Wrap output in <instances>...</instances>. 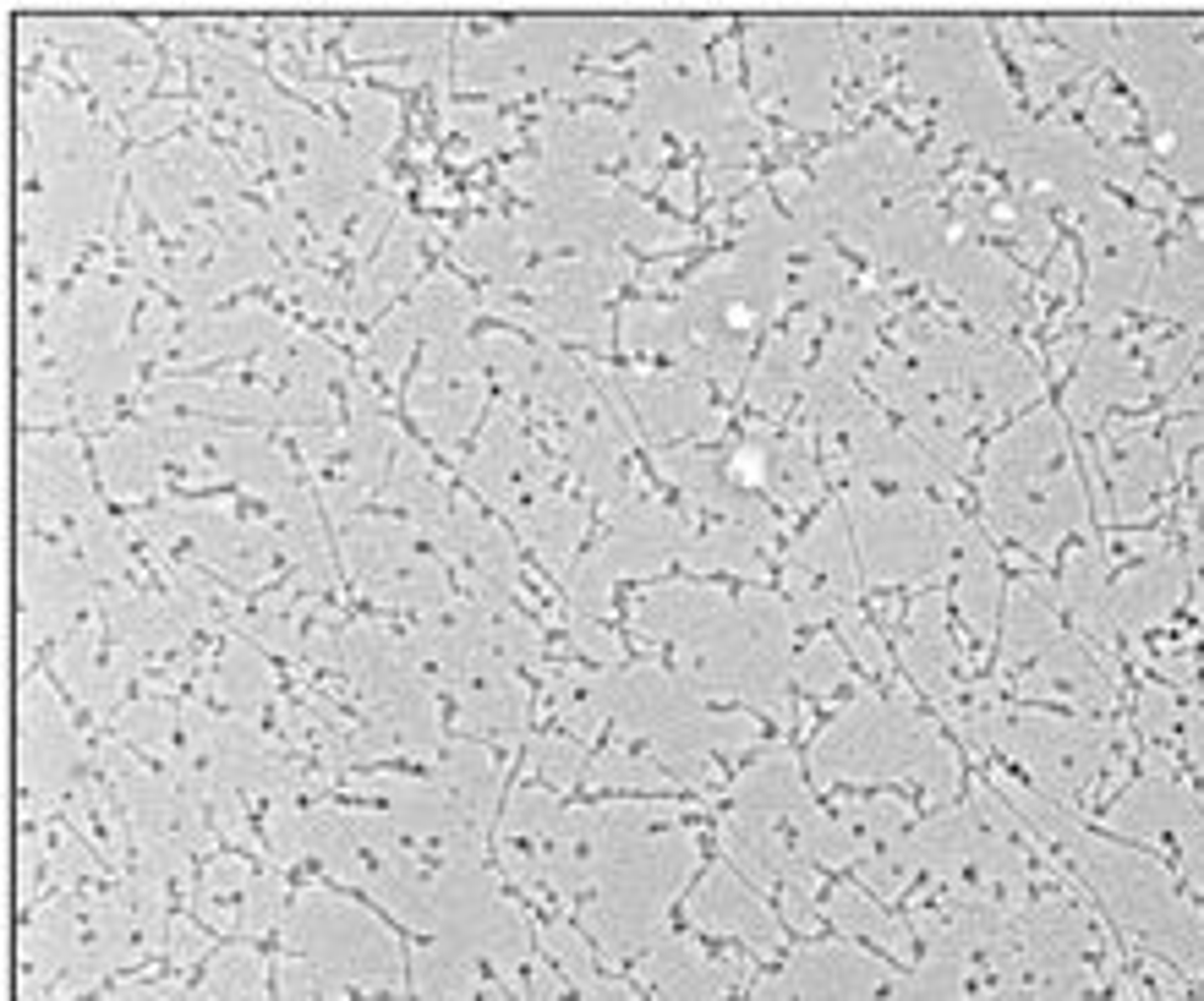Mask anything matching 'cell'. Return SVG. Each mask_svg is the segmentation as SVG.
I'll list each match as a JSON object with an SVG mask.
<instances>
[{"label":"cell","mask_w":1204,"mask_h":1001,"mask_svg":"<svg viewBox=\"0 0 1204 1001\" xmlns=\"http://www.w3.org/2000/svg\"><path fill=\"white\" fill-rule=\"evenodd\" d=\"M373 772H400V777H438V766H427V761H350V772L345 777H373Z\"/></svg>","instance_id":"6da1fadb"}]
</instances>
